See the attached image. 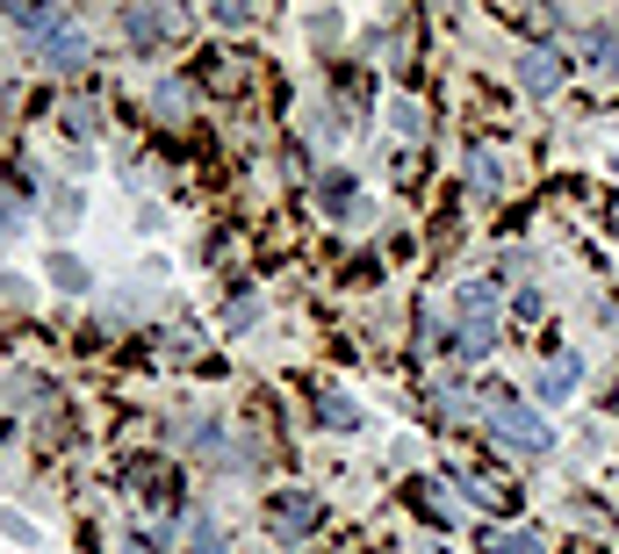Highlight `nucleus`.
<instances>
[{
    "instance_id": "nucleus-1",
    "label": "nucleus",
    "mask_w": 619,
    "mask_h": 554,
    "mask_svg": "<svg viewBox=\"0 0 619 554\" xmlns=\"http://www.w3.org/2000/svg\"><path fill=\"white\" fill-rule=\"evenodd\" d=\"M482 403H490V433H498V439H512L518 453H548V447H554L548 417H540V411H526V403H512V389H498V381H490V389H482Z\"/></svg>"
},
{
    "instance_id": "nucleus-13",
    "label": "nucleus",
    "mask_w": 619,
    "mask_h": 554,
    "mask_svg": "<svg viewBox=\"0 0 619 554\" xmlns=\"http://www.w3.org/2000/svg\"><path fill=\"white\" fill-rule=\"evenodd\" d=\"M418 511H425L432 526H454V497L440 483H418Z\"/></svg>"
},
{
    "instance_id": "nucleus-9",
    "label": "nucleus",
    "mask_w": 619,
    "mask_h": 554,
    "mask_svg": "<svg viewBox=\"0 0 619 554\" xmlns=\"http://www.w3.org/2000/svg\"><path fill=\"white\" fill-rule=\"evenodd\" d=\"M122 36H130V44H159V36H166V15H159V8H130V15H122Z\"/></svg>"
},
{
    "instance_id": "nucleus-4",
    "label": "nucleus",
    "mask_w": 619,
    "mask_h": 554,
    "mask_svg": "<svg viewBox=\"0 0 619 554\" xmlns=\"http://www.w3.org/2000/svg\"><path fill=\"white\" fill-rule=\"evenodd\" d=\"M576 381H584V361H576V353H554V361L534 375V397H540V403H562Z\"/></svg>"
},
{
    "instance_id": "nucleus-17",
    "label": "nucleus",
    "mask_w": 619,
    "mask_h": 554,
    "mask_svg": "<svg viewBox=\"0 0 619 554\" xmlns=\"http://www.w3.org/2000/svg\"><path fill=\"white\" fill-rule=\"evenodd\" d=\"M122 554H159V547H152V540H130V547H122Z\"/></svg>"
},
{
    "instance_id": "nucleus-8",
    "label": "nucleus",
    "mask_w": 619,
    "mask_h": 554,
    "mask_svg": "<svg viewBox=\"0 0 619 554\" xmlns=\"http://www.w3.org/2000/svg\"><path fill=\"white\" fill-rule=\"evenodd\" d=\"M482 554H540V533L534 526H518V533H476Z\"/></svg>"
},
{
    "instance_id": "nucleus-7",
    "label": "nucleus",
    "mask_w": 619,
    "mask_h": 554,
    "mask_svg": "<svg viewBox=\"0 0 619 554\" xmlns=\"http://www.w3.org/2000/svg\"><path fill=\"white\" fill-rule=\"evenodd\" d=\"M317 209H331V216H353V209H361V188H353L346 174H325V180H317Z\"/></svg>"
},
{
    "instance_id": "nucleus-2",
    "label": "nucleus",
    "mask_w": 619,
    "mask_h": 554,
    "mask_svg": "<svg viewBox=\"0 0 619 554\" xmlns=\"http://www.w3.org/2000/svg\"><path fill=\"white\" fill-rule=\"evenodd\" d=\"M490 339H498V281H468V288H462V339H454V353L482 361Z\"/></svg>"
},
{
    "instance_id": "nucleus-10",
    "label": "nucleus",
    "mask_w": 619,
    "mask_h": 554,
    "mask_svg": "<svg viewBox=\"0 0 619 554\" xmlns=\"http://www.w3.org/2000/svg\"><path fill=\"white\" fill-rule=\"evenodd\" d=\"M468 188H476V195H498V188H504L498 152H468Z\"/></svg>"
},
{
    "instance_id": "nucleus-3",
    "label": "nucleus",
    "mask_w": 619,
    "mask_h": 554,
    "mask_svg": "<svg viewBox=\"0 0 619 554\" xmlns=\"http://www.w3.org/2000/svg\"><path fill=\"white\" fill-rule=\"evenodd\" d=\"M267 526H275V540H310L317 533V497H303V490H275V497H267Z\"/></svg>"
},
{
    "instance_id": "nucleus-12",
    "label": "nucleus",
    "mask_w": 619,
    "mask_h": 554,
    "mask_svg": "<svg viewBox=\"0 0 619 554\" xmlns=\"http://www.w3.org/2000/svg\"><path fill=\"white\" fill-rule=\"evenodd\" d=\"M317 417H325L331 433H353V425H361V411H353V403H346V397H331V389H325V397H317Z\"/></svg>"
},
{
    "instance_id": "nucleus-18",
    "label": "nucleus",
    "mask_w": 619,
    "mask_h": 554,
    "mask_svg": "<svg viewBox=\"0 0 619 554\" xmlns=\"http://www.w3.org/2000/svg\"><path fill=\"white\" fill-rule=\"evenodd\" d=\"M8 224H15V209H8V202H0V238H8Z\"/></svg>"
},
{
    "instance_id": "nucleus-5",
    "label": "nucleus",
    "mask_w": 619,
    "mask_h": 554,
    "mask_svg": "<svg viewBox=\"0 0 619 554\" xmlns=\"http://www.w3.org/2000/svg\"><path fill=\"white\" fill-rule=\"evenodd\" d=\"M518 80H526V87H534V94H554V87H562V51H548V44H534V51L518 58Z\"/></svg>"
},
{
    "instance_id": "nucleus-14",
    "label": "nucleus",
    "mask_w": 619,
    "mask_h": 554,
    "mask_svg": "<svg viewBox=\"0 0 619 554\" xmlns=\"http://www.w3.org/2000/svg\"><path fill=\"white\" fill-rule=\"evenodd\" d=\"M44 58H51L58 72H72V66L86 58V36H66V30H58V36H51V51H44Z\"/></svg>"
},
{
    "instance_id": "nucleus-16",
    "label": "nucleus",
    "mask_w": 619,
    "mask_h": 554,
    "mask_svg": "<svg viewBox=\"0 0 619 554\" xmlns=\"http://www.w3.org/2000/svg\"><path fill=\"white\" fill-rule=\"evenodd\" d=\"M231 540H224V526H195V540H188V554H224Z\"/></svg>"
},
{
    "instance_id": "nucleus-6",
    "label": "nucleus",
    "mask_w": 619,
    "mask_h": 554,
    "mask_svg": "<svg viewBox=\"0 0 619 554\" xmlns=\"http://www.w3.org/2000/svg\"><path fill=\"white\" fill-rule=\"evenodd\" d=\"M584 66L598 72V80H619V30H591L584 36Z\"/></svg>"
},
{
    "instance_id": "nucleus-15",
    "label": "nucleus",
    "mask_w": 619,
    "mask_h": 554,
    "mask_svg": "<svg viewBox=\"0 0 619 554\" xmlns=\"http://www.w3.org/2000/svg\"><path fill=\"white\" fill-rule=\"evenodd\" d=\"M51 281H66V288L80 295V288H86V267L72 260V252H51Z\"/></svg>"
},
{
    "instance_id": "nucleus-11",
    "label": "nucleus",
    "mask_w": 619,
    "mask_h": 554,
    "mask_svg": "<svg viewBox=\"0 0 619 554\" xmlns=\"http://www.w3.org/2000/svg\"><path fill=\"white\" fill-rule=\"evenodd\" d=\"M468 497H476V504H490V511H512V483H498V475H468Z\"/></svg>"
}]
</instances>
